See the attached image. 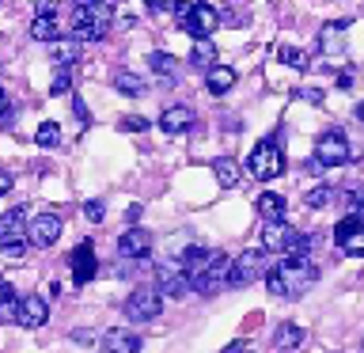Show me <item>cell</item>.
<instances>
[{"instance_id": "cell-22", "label": "cell", "mask_w": 364, "mask_h": 353, "mask_svg": "<svg viewBox=\"0 0 364 353\" xmlns=\"http://www.w3.org/2000/svg\"><path fill=\"white\" fill-rule=\"evenodd\" d=\"M80 57V42L76 38H57L50 46V61L57 65V73H68V65H73Z\"/></svg>"}, {"instance_id": "cell-15", "label": "cell", "mask_w": 364, "mask_h": 353, "mask_svg": "<svg viewBox=\"0 0 364 353\" xmlns=\"http://www.w3.org/2000/svg\"><path fill=\"white\" fill-rule=\"evenodd\" d=\"M99 349L102 353H141V334L125 330V327H114L99 338Z\"/></svg>"}, {"instance_id": "cell-17", "label": "cell", "mask_w": 364, "mask_h": 353, "mask_svg": "<svg viewBox=\"0 0 364 353\" xmlns=\"http://www.w3.org/2000/svg\"><path fill=\"white\" fill-rule=\"evenodd\" d=\"M118 255L122 258H148L152 255V236L144 228H129L122 239H118Z\"/></svg>"}, {"instance_id": "cell-4", "label": "cell", "mask_w": 364, "mask_h": 353, "mask_svg": "<svg viewBox=\"0 0 364 353\" xmlns=\"http://www.w3.org/2000/svg\"><path fill=\"white\" fill-rule=\"evenodd\" d=\"M247 171H250V179H258V182L277 179L284 171V152L277 148V141H262L255 152L247 156Z\"/></svg>"}, {"instance_id": "cell-31", "label": "cell", "mask_w": 364, "mask_h": 353, "mask_svg": "<svg viewBox=\"0 0 364 353\" xmlns=\"http://www.w3.org/2000/svg\"><path fill=\"white\" fill-rule=\"evenodd\" d=\"M330 198H334V194H330V186H315V190L304 194V205H307V209H323Z\"/></svg>"}, {"instance_id": "cell-37", "label": "cell", "mask_w": 364, "mask_h": 353, "mask_svg": "<svg viewBox=\"0 0 364 353\" xmlns=\"http://www.w3.org/2000/svg\"><path fill=\"white\" fill-rule=\"evenodd\" d=\"M11 190V175H8V171H0V194H8Z\"/></svg>"}, {"instance_id": "cell-27", "label": "cell", "mask_w": 364, "mask_h": 353, "mask_svg": "<svg viewBox=\"0 0 364 353\" xmlns=\"http://www.w3.org/2000/svg\"><path fill=\"white\" fill-rule=\"evenodd\" d=\"M114 88L122 91V95H144V80L136 76V73H129V68H122V73H114Z\"/></svg>"}, {"instance_id": "cell-38", "label": "cell", "mask_w": 364, "mask_h": 353, "mask_svg": "<svg viewBox=\"0 0 364 353\" xmlns=\"http://www.w3.org/2000/svg\"><path fill=\"white\" fill-rule=\"evenodd\" d=\"M349 84H353V73H338V88L349 91Z\"/></svg>"}, {"instance_id": "cell-23", "label": "cell", "mask_w": 364, "mask_h": 353, "mask_svg": "<svg viewBox=\"0 0 364 353\" xmlns=\"http://www.w3.org/2000/svg\"><path fill=\"white\" fill-rule=\"evenodd\" d=\"M205 88H209V95H228V91L235 88V68L228 65H216L205 73Z\"/></svg>"}, {"instance_id": "cell-6", "label": "cell", "mask_w": 364, "mask_h": 353, "mask_svg": "<svg viewBox=\"0 0 364 353\" xmlns=\"http://www.w3.org/2000/svg\"><path fill=\"white\" fill-rule=\"evenodd\" d=\"M228 285H232V258H228L224 251H216L213 262H209V270H205L201 278L193 281V293H201V296H216V293H224Z\"/></svg>"}, {"instance_id": "cell-12", "label": "cell", "mask_w": 364, "mask_h": 353, "mask_svg": "<svg viewBox=\"0 0 364 353\" xmlns=\"http://www.w3.org/2000/svg\"><path fill=\"white\" fill-rule=\"evenodd\" d=\"M31 38L34 42H57L61 38V23H57V4H38L34 8V23H31Z\"/></svg>"}, {"instance_id": "cell-2", "label": "cell", "mask_w": 364, "mask_h": 353, "mask_svg": "<svg viewBox=\"0 0 364 353\" xmlns=\"http://www.w3.org/2000/svg\"><path fill=\"white\" fill-rule=\"evenodd\" d=\"M110 23H114V8L91 0V4H76L73 8V23H68V31H73L76 42H99V38H107Z\"/></svg>"}, {"instance_id": "cell-35", "label": "cell", "mask_w": 364, "mask_h": 353, "mask_svg": "<svg viewBox=\"0 0 364 353\" xmlns=\"http://www.w3.org/2000/svg\"><path fill=\"white\" fill-rule=\"evenodd\" d=\"M141 213H144V205H129V209H125V221H129V224H136V221H141Z\"/></svg>"}, {"instance_id": "cell-29", "label": "cell", "mask_w": 364, "mask_h": 353, "mask_svg": "<svg viewBox=\"0 0 364 353\" xmlns=\"http://www.w3.org/2000/svg\"><path fill=\"white\" fill-rule=\"evenodd\" d=\"M34 141H38L42 148H53V144H61V125H57V122H42L38 130H34Z\"/></svg>"}, {"instance_id": "cell-18", "label": "cell", "mask_w": 364, "mask_h": 353, "mask_svg": "<svg viewBox=\"0 0 364 353\" xmlns=\"http://www.w3.org/2000/svg\"><path fill=\"white\" fill-rule=\"evenodd\" d=\"M95 270H99L95 247H91V239H84V243L73 251V278H76V285L91 281V278H95Z\"/></svg>"}, {"instance_id": "cell-25", "label": "cell", "mask_w": 364, "mask_h": 353, "mask_svg": "<svg viewBox=\"0 0 364 353\" xmlns=\"http://www.w3.org/2000/svg\"><path fill=\"white\" fill-rule=\"evenodd\" d=\"M258 213L266 216V224L284 221V198H281V194H262V198H258Z\"/></svg>"}, {"instance_id": "cell-3", "label": "cell", "mask_w": 364, "mask_h": 353, "mask_svg": "<svg viewBox=\"0 0 364 353\" xmlns=\"http://www.w3.org/2000/svg\"><path fill=\"white\" fill-rule=\"evenodd\" d=\"M175 11H178V27L186 31L193 42H205L216 27H220V11L213 4H178Z\"/></svg>"}, {"instance_id": "cell-32", "label": "cell", "mask_w": 364, "mask_h": 353, "mask_svg": "<svg viewBox=\"0 0 364 353\" xmlns=\"http://www.w3.org/2000/svg\"><path fill=\"white\" fill-rule=\"evenodd\" d=\"M68 88H73V76H68V73H57L53 84H50V95H68Z\"/></svg>"}, {"instance_id": "cell-20", "label": "cell", "mask_w": 364, "mask_h": 353, "mask_svg": "<svg viewBox=\"0 0 364 353\" xmlns=\"http://www.w3.org/2000/svg\"><path fill=\"white\" fill-rule=\"evenodd\" d=\"M213 179H216V186L235 190L239 182H243V171H239V164L232 156H220V159H213Z\"/></svg>"}, {"instance_id": "cell-11", "label": "cell", "mask_w": 364, "mask_h": 353, "mask_svg": "<svg viewBox=\"0 0 364 353\" xmlns=\"http://www.w3.org/2000/svg\"><path fill=\"white\" fill-rule=\"evenodd\" d=\"M334 239H338L341 255H349V258H364V224H360V216H346V221H338Z\"/></svg>"}, {"instance_id": "cell-9", "label": "cell", "mask_w": 364, "mask_h": 353, "mask_svg": "<svg viewBox=\"0 0 364 353\" xmlns=\"http://www.w3.org/2000/svg\"><path fill=\"white\" fill-rule=\"evenodd\" d=\"M266 270V255L258 247H247L232 258V289H247V285L258 281V273Z\"/></svg>"}, {"instance_id": "cell-16", "label": "cell", "mask_w": 364, "mask_h": 353, "mask_svg": "<svg viewBox=\"0 0 364 353\" xmlns=\"http://www.w3.org/2000/svg\"><path fill=\"white\" fill-rule=\"evenodd\" d=\"M23 236H27V216H23V209L0 213V251L19 247V239H23Z\"/></svg>"}, {"instance_id": "cell-39", "label": "cell", "mask_w": 364, "mask_h": 353, "mask_svg": "<svg viewBox=\"0 0 364 353\" xmlns=\"http://www.w3.org/2000/svg\"><path fill=\"white\" fill-rule=\"evenodd\" d=\"M357 118H360V122H364V99H360V102H357Z\"/></svg>"}, {"instance_id": "cell-24", "label": "cell", "mask_w": 364, "mask_h": 353, "mask_svg": "<svg viewBox=\"0 0 364 353\" xmlns=\"http://www.w3.org/2000/svg\"><path fill=\"white\" fill-rule=\"evenodd\" d=\"M296 346H304V327L281 323L277 334H273V349H296Z\"/></svg>"}, {"instance_id": "cell-19", "label": "cell", "mask_w": 364, "mask_h": 353, "mask_svg": "<svg viewBox=\"0 0 364 353\" xmlns=\"http://www.w3.org/2000/svg\"><path fill=\"white\" fill-rule=\"evenodd\" d=\"M190 125H193V110L182 107V102H178V107H167L164 114H159V130H164L167 137H182Z\"/></svg>"}, {"instance_id": "cell-40", "label": "cell", "mask_w": 364, "mask_h": 353, "mask_svg": "<svg viewBox=\"0 0 364 353\" xmlns=\"http://www.w3.org/2000/svg\"><path fill=\"white\" fill-rule=\"evenodd\" d=\"M8 110V102H4V91H0V114H4Z\"/></svg>"}, {"instance_id": "cell-21", "label": "cell", "mask_w": 364, "mask_h": 353, "mask_svg": "<svg viewBox=\"0 0 364 353\" xmlns=\"http://www.w3.org/2000/svg\"><path fill=\"white\" fill-rule=\"evenodd\" d=\"M216 251H205V247H186V255H182V270H186V278L190 281H198L205 270H209V262H213Z\"/></svg>"}, {"instance_id": "cell-28", "label": "cell", "mask_w": 364, "mask_h": 353, "mask_svg": "<svg viewBox=\"0 0 364 353\" xmlns=\"http://www.w3.org/2000/svg\"><path fill=\"white\" fill-rule=\"evenodd\" d=\"M277 57H281V65H292V68H300V73H304L307 65H311V61H307V53L300 50V46H289V42L277 46Z\"/></svg>"}, {"instance_id": "cell-36", "label": "cell", "mask_w": 364, "mask_h": 353, "mask_svg": "<svg viewBox=\"0 0 364 353\" xmlns=\"http://www.w3.org/2000/svg\"><path fill=\"white\" fill-rule=\"evenodd\" d=\"M144 125H148L144 118H125V122H122V130H129V133L136 130V133H141V130H144Z\"/></svg>"}, {"instance_id": "cell-10", "label": "cell", "mask_w": 364, "mask_h": 353, "mask_svg": "<svg viewBox=\"0 0 364 353\" xmlns=\"http://www.w3.org/2000/svg\"><path fill=\"white\" fill-rule=\"evenodd\" d=\"M57 239H61V216L57 213H38L27 221V243L31 247H53Z\"/></svg>"}, {"instance_id": "cell-8", "label": "cell", "mask_w": 364, "mask_h": 353, "mask_svg": "<svg viewBox=\"0 0 364 353\" xmlns=\"http://www.w3.org/2000/svg\"><path fill=\"white\" fill-rule=\"evenodd\" d=\"M159 312H164L159 289H136V293L125 296V315H129L133 323H152V319H159Z\"/></svg>"}, {"instance_id": "cell-34", "label": "cell", "mask_w": 364, "mask_h": 353, "mask_svg": "<svg viewBox=\"0 0 364 353\" xmlns=\"http://www.w3.org/2000/svg\"><path fill=\"white\" fill-rule=\"evenodd\" d=\"M300 99H307V102H323V88H300Z\"/></svg>"}, {"instance_id": "cell-7", "label": "cell", "mask_w": 364, "mask_h": 353, "mask_svg": "<svg viewBox=\"0 0 364 353\" xmlns=\"http://www.w3.org/2000/svg\"><path fill=\"white\" fill-rule=\"evenodd\" d=\"M156 281H159V296H167V300H182L186 293H193V281L186 278L182 262H159Z\"/></svg>"}, {"instance_id": "cell-30", "label": "cell", "mask_w": 364, "mask_h": 353, "mask_svg": "<svg viewBox=\"0 0 364 353\" xmlns=\"http://www.w3.org/2000/svg\"><path fill=\"white\" fill-rule=\"evenodd\" d=\"M148 65H152L164 80L175 76V61H171V53H164V50H152V53H148Z\"/></svg>"}, {"instance_id": "cell-14", "label": "cell", "mask_w": 364, "mask_h": 353, "mask_svg": "<svg viewBox=\"0 0 364 353\" xmlns=\"http://www.w3.org/2000/svg\"><path fill=\"white\" fill-rule=\"evenodd\" d=\"M46 319H50V304H46L42 296H19V319L16 323L23 330H38V327H46Z\"/></svg>"}, {"instance_id": "cell-33", "label": "cell", "mask_w": 364, "mask_h": 353, "mask_svg": "<svg viewBox=\"0 0 364 353\" xmlns=\"http://www.w3.org/2000/svg\"><path fill=\"white\" fill-rule=\"evenodd\" d=\"M84 216H87L91 224H99L102 216H107V213H102V201H87V205H84Z\"/></svg>"}, {"instance_id": "cell-26", "label": "cell", "mask_w": 364, "mask_h": 353, "mask_svg": "<svg viewBox=\"0 0 364 353\" xmlns=\"http://www.w3.org/2000/svg\"><path fill=\"white\" fill-rule=\"evenodd\" d=\"M190 61H193V68H216V46L205 38V42H193V50H190Z\"/></svg>"}, {"instance_id": "cell-13", "label": "cell", "mask_w": 364, "mask_h": 353, "mask_svg": "<svg viewBox=\"0 0 364 353\" xmlns=\"http://www.w3.org/2000/svg\"><path fill=\"white\" fill-rule=\"evenodd\" d=\"M346 27L349 23H326L323 31H318V53L330 57V61H341L346 57Z\"/></svg>"}, {"instance_id": "cell-5", "label": "cell", "mask_w": 364, "mask_h": 353, "mask_svg": "<svg viewBox=\"0 0 364 353\" xmlns=\"http://www.w3.org/2000/svg\"><path fill=\"white\" fill-rule=\"evenodd\" d=\"M349 156H353V148H349V137L341 130H330V133L318 137V144H315V164L318 167H341V164H349Z\"/></svg>"}, {"instance_id": "cell-1", "label": "cell", "mask_w": 364, "mask_h": 353, "mask_svg": "<svg viewBox=\"0 0 364 353\" xmlns=\"http://www.w3.org/2000/svg\"><path fill=\"white\" fill-rule=\"evenodd\" d=\"M315 281H318V266H315L311 258H281L277 266L266 273L269 293H273V296H284V300L304 296Z\"/></svg>"}]
</instances>
